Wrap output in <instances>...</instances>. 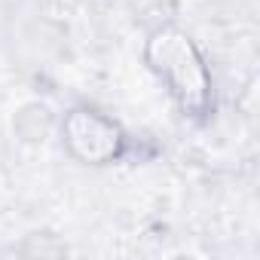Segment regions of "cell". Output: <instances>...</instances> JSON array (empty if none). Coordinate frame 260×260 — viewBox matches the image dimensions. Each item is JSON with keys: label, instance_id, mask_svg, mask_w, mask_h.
<instances>
[{"label": "cell", "instance_id": "cell-2", "mask_svg": "<svg viewBox=\"0 0 260 260\" xmlns=\"http://www.w3.org/2000/svg\"><path fill=\"white\" fill-rule=\"evenodd\" d=\"M61 144L64 150L86 166H107L122 156L125 135L116 119L95 107H71L61 119Z\"/></svg>", "mask_w": 260, "mask_h": 260}, {"label": "cell", "instance_id": "cell-1", "mask_svg": "<svg viewBox=\"0 0 260 260\" xmlns=\"http://www.w3.org/2000/svg\"><path fill=\"white\" fill-rule=\"evenodd\" d=\"M144 61L162 80L166 92L172 95V101L181 107L184 116L205 119L211 113V107H214L211 71H208L196 40L187 31H181L175 25L156 28L144 43Z\"/></svg>", "mask_w": 260, "mask_h": 260}]
</instances>
